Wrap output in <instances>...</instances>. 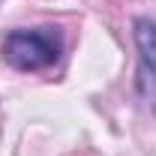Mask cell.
<instances>
[{
    "mask_svg": "<svg viewBox=\"0 0 156 156\" xmlns=\"http://www.w3.org/2000/svg\"><path fill=\"white\" fill-rule=\"evenodd\" d=\"M63 54V39L51 27H15L3 36L0 57L18 72L51 69Z\"/></svg>",
    "mask_w": 156,
    "mask_h": 156,
    "instance_id": "cell-1",
    "label": "cell"
},
{
    "mask_svg": "<svg viewBox=\"0 0 156 156\" xmlns=\"http://www.w3.org/2000/svg\"><path fill=\"white\" fill-rule=\"evenodd\" d=\"M135 48H138V84L147 87V81L156 87V21L135 18Z\"/></svg>",
    "mask_w": 156,
    "mask_h": 156,
    "instance_id": "cell-2",
    "label": "cell"
}]
</instances>
